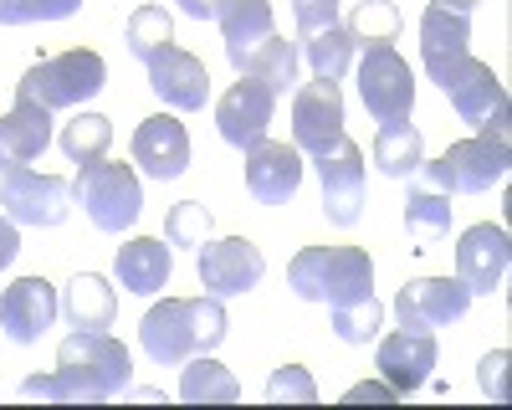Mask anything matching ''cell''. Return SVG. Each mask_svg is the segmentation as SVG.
Returning <instances> with one entry per match:
<instances>
[{"label": "cell", "instance_id": "9", "mask_svg": "<svg viewBox=\"0 0 512 410\" xmlns=\"http://www.w3.org/2000/svg\"><path fill=\"white\" fill-rule=\"evenodd\" d=\"M0 211L16 226L52 231L72 216V185L62 175H36L21 164V170H6V180H0Z\"/></svg>", "mask_w": 512, "mask_h": 410}, {"label": "cell", "instance_id": "18", "mask_svg": "<svg viewBox=\"0 0 512 410\" xmlns=\"http://www.w3.org/2000/svg\"><path fill=\"white\" fill-rule=\"evenodd\" d=\"M436 359H441L436 334H420V328H400V334H384L379 349H374L379 380H390L400 395H415L425 380H431Z\"/></svg>", "mask_w": 512, "mask_h": 410}, {"label": "cell", "instance_id": "8", "mask_svg": "<svg viewBox=\"0 0 512 410\" xmlns=\"http://www.w3.org/2000/svg\"><path fill=\"white\" fill-rule=\"evenodd\" d=\"M359 103L369 108L374 123L410 118V108H415V72H410V62L390 47V41L364 47V62H359Z\"/></svg>", "mask_w": 512, "mask_h": 410}, {"label": "cell", "instance_id": "20", "mask_svg": "<svg viewBox=\"0 0 512 410\" xmlns=\"http://www.w3.org/2000/svg\"><path fill=\"white\" fill-rule=\"evenodd\" d=\"M246 190L262 205H287L303 190V154L292 144H272V139L246 149Z\"/></svg>", "mask_w": 512, "mask_h": 410}, {"label": "cell", "instance_id": "6", "mask_svg": "<svg viewBox=\"0 0 512 410\" xmlns=\"http://www.w3.org/2000/svg\"><path fill=\"white\" fill-rule=\"evenodd\" d=\"M57 369H67L72 380H82L93 390V400H113L128 390V380H134V359H128V349L108 334H93V328H72V339H62L57 349Z\"/></svg>", "mask_w": 512, "mask_h": 410}, {"label": "cell", "instance_id": "34", "mask_svg": "<svg viewBox=\"0 0 512 410\" xmlns=\"http://www.w3.org/2000/svg\"><path fill=\"white\" fill-rule=\"evenodd\" d=\"M379 323H384V303L369 293V298H354L344 308H333V334L344 344H369L379 339Z\"/></svg>", "mask_w": 512, "mask_h": 410}, {"label": "cell", "instance_id": "5", "mask_svg": "<svg viewBox=\"0 0 512 410\" xmlns=\"http://www.w3.org/2000/svg\"><path fill=\"white\" fill-rule=\"evenodd\" d=\"M72 200L88 211V221L108 236H123L128 226L139 221L144 211V185L128 164H113V159H93V164H77V185H72Z\"/></svg>", "mask_w": 512, "mask_h": 410}, {"label": "cell", "instance_id": "12", "mask_svg": "<svg viewBox=\"0 0 512 410\" xmlns=\"http://www.w3.org/2000/svg\"><path fill=\"white\" fill-rule=\"evenodd\" d=\"M200 287L210 298H241L251 293L256 282L267 277V257H262V246H251L246 236H210L200 246Z\"/></svg>", "mask_w": 512, "mask_h": 410}, {"label": "cell", "instance_id": "25", "mask_svg": "<svg viewBox=\"0 0 512 410\" xmlns=\"http://www.w3.org/2000/svg\"><path fill=\"white\" fill-rule=\"evenodd\" d=\"M62 318H67L72 328H93V334L113 328V318H118V298H113V287H108L98 272H77V277L67 282Z\"/></svg>", "mask_w": 512, "mask_h": 410}, {"label": "cell", "instance_id": "32", "mask_svg": "<svg viewBox=\"0 0 512 410\" xmlns=\"http://www.w3.org/2000/svg\"><path fill=\"white\" fill-rule=\"evenodd\" d=\"M354 36V47H379V41H390L395 47V36H400V11L390 6V0H364V6H354L349 26Z\"/></svg>", "mask_w": 512, "mask_h": 410}, {"label": "cell", "instance_id": "43", "mask_svg": "<svg viewBox=\"0 0 512 410\" xmlns=\"http://www.w3.org/2000/svg\"><path fill=\"white\" fill-rule=\"evenodd\" d=\"M441 6H451V11H461V16H472V11L482 6V0H441Z\"/></svg>", "mask_w": 512, "mask_h": 410}, {"label": "cell", "instance_id": "30", "mask_svg": "<svg viewBox=\"0 0 512 410\" xmlns=\"http://www.w3.org/2000/svg\"><path fill=\"white\" fill-rule=\"evenodd\" d=\"M308 67H313V77H323V82H344L349 77V67H354V36L344 31V26H328V31H313L308 41Z\"/></svg>", "mask_w": 512, "mask_h": 410}, {"label": "cell", "instance_id": "35", "mask_svg": "<svg viewBox=\"0 0 512 410\" xmlns=\"http://www.w3.org/2000/svg\"><path fill=\"white\" fill-rule=\"evenodd\" d=\"M210 231H216V216H210V205H200V200H180L175 211L164 216V241L169 246H205Z\"/></svg>", "mask_w": 512, "mask_h": 410}, {"label": "cell", "instance_id": "23", "mask_svg": "<svg viewBox=\"0 0 512 410\" xmlns=\"http://www.w3.org/2000/svg\"><path fill=\"white\" fill-rule=\"evenodd\" d=\"M113 272H118V282L128 287V293L154 298V293H164V287H169L175 257H169V246H164L159 236H134V241H123V246H118Z\"/></svg>", "mask_w": 512, "mask_h": 410}, {"label": "cell", "instance_id": "38", "mask_svg": "<svg viewBox=\"0 0 512 410\" xmlns=\"http://www.w3.org/2000/svg\"><path fill=\"white\" fill-rule=\"evenodd\" d=\"M267 400H272V405H282V400L313 405V400H318V385H313V375H308L303 364H282L277 375H272V385H267Z\"/></svg>", "mask_w": 512, "mask_h": 410}, {"label": "cell", "instance_id": "17", "mask_svg": "<svg viewBox=\"0 0 512 410\" xmlns=\"http://www.w3.org/2000/svg\"><path fill=\"white\" fill-rule=\"evenodd\" d=\"M507 267H512V246H507V231L482 221L461 236L456 246V277L472 287V298H492L497 287L507 282Z\"/></svg>", "mask_w": 512, "mask_h": 410}, {"label": "cell", "instance_id": "44", "mask_svg": "<svg viewBox=\"0 0 512 410\" xmlns=\"http://www.w3.org/2000/svg\"><path fill=\"white\" fill-rule=\"evenodd\" d=\"M221 6H231V0H210V16H216V11H221Z\"/></svg>", "mask_w": 512, "mask_h": 410}, {"label": "cell", "instance_id": "1", "mask_svg": "<svg viewBox=\"0 0 512 410\" xmlns=\"http://www.w3.org/2000/svg\"><path fill=\"white\" fill-rule=\"evenodd\" d=\"M231 334V323H226V308L221 298H164L144 313L139 323V344L154 364L164 369H175L195 354H210L216 344H226Z\"/></svg>", "mask_w": 512, "mask_h": 410}, {"label": "cell", "instance_id": "36", "mask_svg": "<svg viewBox=\"0 0 512 410\" xmlns=\"http://www.w3.org/2000/svg\"><path fill=\"white\" fill-rule=\"evenodd\" d=\"M21 395H26V400H67V405H98V400H93V390L82 385V380H72L67 369H52V375H31V380L21 385Z\"/></svg>", "mask_w": 512, "mask_h": 410}, {"label": "cell", "instance_id": "21", "mask_svg": "<svg viewBox=\"0 0 512 410\" xmlns=\"http://www.w3.org/2000/svg\"><path fill=\"white\" fill-rule=\"evenodd\" d=\"M461 57H472V21L451 6H441V0L425 6V16H420V67H425V77L436 82Z\"/></svg>", "mask_w": 512, "mask_h": 410}, {"label": "cell", "instance_id": "41", "mask_svg": "<svg viewBox=\"0 0 512 410\" xmlns=\"http://www.w3.org/2000/svg\"><path fill=\"white\" fill-rule=\"evenodd\" d=\"M344 400H349V405H364V400H405V395H400L390 380H364V385H354Z\"/></svg>", "mask_w": 512, "mask_h": 410}, {"label": "cell", "instance_id": "11", "mask_svg": "<svg viewBox=\"0 0 512 410\" xmlns=\"http://www.w3.org/2000/svg\"><path fill=\"white\" fill-rule=\"evenodd\" d=\"M466 308H472V287H466L461 277H415L395 298L400 328H420V334H436V328L461 323Z\"/></svg>", "mask_w": 512, "mask_h": 410}, {"label": "cell", "instance_id": "29", "mask_svg": "<svg viewBox=\"0 0 512 410\" xmlns=\"http://www.w3.org/2000/svg\"><path fill=\"white\" fill-rule=\"evenodd\" d=\"M180 400L190 405H236L241 400V385L226 364H216L210 354H195L185 359V375H180Z\"/></svg>", "mask_w": 512, "mask_h": 410}, {"label": "cell", "instance_id": "26", "mask_svg": "<svg viewBox=\"0 0 512 410\" xmlns=\"http://www.w3.org/2000/svg\"><path fill=\"white\" fill-rule=\"evenodd\" d=\"M216 21H221V36H226V57H231V67L241 72V62H246V52L256 47V41H267L277 26H272V6L267 0H231V6H221L216 11Z\"/></svg>", "mask_w": 512, "mask_h": 410}, {"label": "cell", "instance_id": "24", "mask_svg": "<svg viewBox=\"0 0 512 410\" xmlns=\"http://www.w3.org/2000/svg\"><path fill=\"white\" fill-rule=\"evenodd\" d=\"M374 164H379V175H390V180H415L420 175V164H425V139L410 118H390V123H379V134H374Z\"/></svg>", "mask_w": 512, "mask_h": 410}, {"label": "cell", "instance_id": "42", "mask_svg": "<svg viewBox=\"0 0 512 410\" xmlns=\"http://www.w3.org/2000/svg\"><path fill=\"white\" fill-rule=\"evenodd\" d=\"M16 252H21V236H16V221L0 211V272H6L11 262H16Z\"/></svg>", "mask_w": 512, "mask_h": 410}, {"label": "cell", "instance_id": "3", "mask_svg": "<svg viewBox=\"0 0 512 410\" xmlns=\"http://www.w3.org/2000/svg\"><path fill=\"white\" fill-rule=\"evenodd\" d=\"M108 82V62L88 47L77 52H57V57H41L21 82H16V103H41L47 113L57 108H82L88 98L103 93Z\"/></svg>", "mask_w": 512, "mask_h": 410}, {"label": "cell", "instance_id": "39", "mask_svg": "<svg viewBox=\"0 0 512 410\" xmlns=\"http://www.w3.org/2000/svg\"><path fill=\"white\" fill-rule=\"evenodd\" d=\"M292 16H297V36H313V31H328L338 26V0H292Z\"/></svg>", "mask_w": 512, "mask_h": 410}, {"label": "cell", "instance_id": "22", "mask_svg": "<svg viewBox=\"0 0 512 410\" xmlns=\"http://www.w3.org/2000/svg\"><path fill=\"white\" fill-rule=\"evenodd\" d=\"M47 144H52V113L41 103H16L11 113H0V175L41 159Z\"/></svg>", "mask_w": 512, "mask_h": 410}, {"label": "cell", "instance_id": "15", "mask_svg": "<svg viewBox=\"0 0 512 410\" xmlns=\"http://www.w3.org/2000/svg\"><path fill=\"white\" fill-rule=\"evenodd\" d=\"M57 313H62V298L47 277H16L0 293V328H6L11 344H41Z\"/></svg>", "mask_w": 512, "mask_h": 410}, {"label": "cell", "instance_id": "37", "mask_svg": "<svg viewBox=\"0 0 512 410\" xmlns=\"http://www.w3.org/2000/svg\"><path fill=\"white\" fill-rule=\"evenodd\" d=\"M82 0H0V26H31V21H67Z\"/></svg>", "mask_w": 512, "mask_h": 410}, {"label": "cell", "instance_id": "28", "mask_svg": "<svg viewBox=\"0 0 512 410\" xmlns=\"http://www.w3.org/2000/svg\"><path fill=\"white\" fill-rule=\"evenodd\" d=\"M241 77L267 82L277 98H287V93L297 88V41H287V36H277V31H272L267 41H256V47L246 52V62H241Z\"/></svg>", "mask_w": 512, "mask_h": 410}, {"label": "cell", "instance_id": "7", "mask_svg": "<svg viewBox=\"0 0 512 410\" xmlns=\"http://www.w3.org/2000/svg\"><path fill=\"white\" fill-rule=\"evenodd\" d=\"M436 82H441V93L451 98V108H456L461 123H472L477 134H507V118H512L507 113V88H502V77L487 62L461 57Z\"/></svg>", "mask_w": 512, "mask_h": 410}, {"label": "cell", "instance_id": "16", "mask_svg": "<svg viewBox=\"0 0 512 410\" xmlns=\"http://www.w3.org/2000/svg\"><path fill=\"white\" fill-rule=\"evenodd\" d=\"M149 88L175 108V113H200L205 103H210V72H205V62L195 57V52H185V47H159L149 62Z\"/></svg>", "mask_w": 512, "mask_h": 410}, {"label": "cell", "instance_id": "13", "mask_svg": "<svg viewBox=\"0 0 512 410\" xmlns=\"http://www.w3.org/2000/svg\"><path fill=\"white\" fill-rule=\"evenodd\" d=\"M272 113H277V93L267 88V82H256V77H241L236 88H226L221 103H216V129H221V139L231 149L246 154V149H256L267 139Z\"/></svg>", "mask_w": 512, "mask_h": 410}, {"label": "cell", "instance_id": "27", "mask_svg": "<svg viewBox=\"0 0 512 410\" xmlns=\"http://www.w3.org/2000/svg\"><path fill=\"white\" fill-rule=\"evenodd\" d=\"M451 211H456L451 195H441L431 185H410V195H405V231L415 241V252H425V246H436V241L451 236Z\"/></svg>", "mask_w": 512, "mask_h": 410}, {"label": "cell", "instance_id": "40", "mask_svg": "<svg viewBox=\"0 0 512 410\" xmlns=\"http://www.w3.org/2000/svg\"><path fill=\"white\" fill-rule=\"evenodd\" d=\"M502 369H507V349H497V354H487V359H482V369H477V380H482V395H492V400H507Z\"/></svg>", "mask_w": 512, "mask_h": 410}, {"label": "cell", "instance_id": "33", "mask_svg": "<svg viewBox=\"0 0 512 410\" xmlns=\"http://www.w3.org/2000/svg\"><path fill=\"white\" fill-rule=\"evenodd\" d=\"M169 41H175V21H169L164 6H139L128 16V52L139 62H149L159 47H169Z\"/></svg>", "mask_w": 512, "mask_h": 410}, {"label": "cell", "instance_id": "14", "mask_svg": "<svg viewBox=\"0 0 512 410\" xmlns=\"http://www.w3.org/2000/svg\"><path fill=\"white\" fill-rule=\"evenodd\" d=\"M318 180H323V211L333 226H354L364 216V149L338 139L328 154H318Z\"/></svg>", "mask_w": 512, "mask_h": 410}, {"label": "cell", "instance_id": "19", "mask_svg": "<svg viewBox=\"0 0 512 410\" xmlns=\"http://www.w3.org/2000/svg\"><path fill=\"white\" fill-rule=\"evenodd\" d=\"M134 164L149 180H180L190 170V134L175 113H154L134 129Z\"/></svg>", "mask_w": 512, "mask_h": 410}, {"label": "cell", "instance_id": "4", "mask_svg": "<svg viewBox=\"0 0 512 410\" xmlns=\"http://www.w3.org/2000/svg\"><path fill=\"white\" fill-rule=\"evenodd\" d=\"M507 164H512L507 134H477V139L451 144L441 159H425L420 180L441 195H482L507 180Z\"/></svg>", "mask_w": 512, "mask_h": 410}, {"label": "cell", "instance_id": "31", "mask_svg": "<svg viewBox=\"0 0 512 410\" xmlns=\"http://www.w3.org/2000/svg\"><path fill=\"white\" fill-rule=\"evenodd\" d=\"M108 144H113V118H103V113H77L62 129V154L72 164L108 159Z\"/></svg>", "mask_w": 512, "mask_h": 410}, {"label": "cell", "instance_id": "2", "mask_svg": "<svg viewBox=\"0 0 512 410\" xmlns=\"http://www.w3.org/2000/svg\"><path fill=\"white\" fill-rule=\"evenodd\" d=\"M287 287L303 303L344 308V303L374 293V262L359 246H303L287 262Z\"/></svg>", "mask_w": 512, "mask_h": 410}, {"label": "cell", "instance_id": "10", "mask_svg": "<svg viewBox=\"0 0 512 410\" xmlns=\"http://www.w3.org/2000/svg\"><path fill=\"white\" fill-rule=\"evenodd\" d=\"M338 139H344V93H338V82L313 77L308 88H292V149L318 159Z\"/></svg>", "mask_w": 512, "mask_h": 410}]
</instances>
